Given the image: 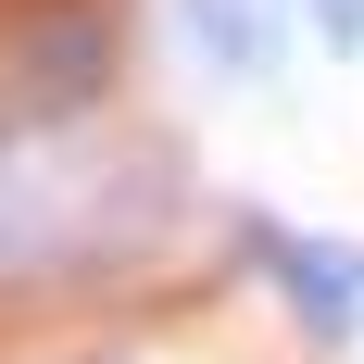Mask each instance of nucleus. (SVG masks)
Returning a JSON list of instances; mask_svg holds the SVG:
<instances>
[{"label": "nucleus", "mask_w": 364, "mask_h": 364, "mask_svg": "<svg viewBox=\"0 0 364 364\" xmlns=\"http://www.w3.org/2000/svg\"><path fill=\"white\" fill-rule=\"evenodd\" d=\"M314 38L327 50H364V0H314Z\"/></svg>", "instance_id": "nucleus-3"}, {"label": "nucleus", "mask_w": 364, "mask_h": 364, "mask_svg": "<svg viewBox=\"0 0 364 364\" xmlns=\"http://www.w3.org/2000/svg\"><path fill=\"white\" fill-rule=\"evenodd\" d=\"M277 26H289V0H176V38H201V75H226V88L277 63Z\"/></svg>", "instance_id": "nucleus-2"}, {"label": "nucleus", "mask_w": 364, "mask_h": 364, "mask_svg": "<svg viewBox=\"0 0 364 364\" xmlns=\"http://www.w3.org/2000/svg\"><path fill=\"white\" fill-rule=\"evenodd\" d=\"M239 252L301 314L314 352H352V327H364V239H327V226H289V214H239Z\"/></svg>", "instance_id": "nucleus-1"}]
</instances>
